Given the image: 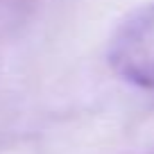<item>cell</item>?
Wrapping results in <instances>:
<instances>
[{"label": "cell", "instance_id": "cell-1", "mask_svg": "<svg viewBox=\"0 0 154 154\" xmlns=\"http://www.w3.org/2000/svg\"><path fill=\"white\" fill-rule=\"evenodd\" d=\"M106 61L122 82L154 91V2L131 11L113 29Z\"/></svg>", "mask_w": 154, "mask_h": 154}]
</instances>
